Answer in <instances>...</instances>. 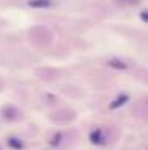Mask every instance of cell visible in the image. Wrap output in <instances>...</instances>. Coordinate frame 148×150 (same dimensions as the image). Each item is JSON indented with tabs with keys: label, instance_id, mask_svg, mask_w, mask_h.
<instances>
[{
	"label": "cell",
	"instance_id": "obj_1",
	"mask_svg": "<svg viewBox=\"0 0 148 150\" xmlns=\"http://www.w3.org/2000/svg\"><path fill=\"white\" fill-rule=\"evenodd\" d=\"M89 139H91V142H93V144H96V145L105 144V137H104V134H102L100 129H94L93 133L89 134Z\"/></svg>",
	"mask_w": 148,
	"mask_h": 150
},
{
	"label": "cell",
	"instance_id": "obj_2",
	"mask_svg": "<svg viewBox=\"0 0 148 150\" xmlns=\"http://www.w3.org/2000/svg\"><path fill=\"white\" fill-rule=\"evenodd\" d=\"M29 6H32V8H48V6L53 5L51 0H29Z\"/></svg>",
	"mask_w": 148,
	"mask_h": 150
},
{
	"label": "cell",
	"instance_id": "obj_3",
	"mask_svg": "<svg viewBox=\"0 0 148 150\" xmlns=\"http://www.w3.org/2000/svg\"><path fill=\"white\" fill-rule=\"evenodd\" d=\"M128 99H129L128 94H119L113 102H110V109H118V107L124 105L126 102H128Z\"/></svg>",
	"mask_w": 148,
	"mask_h": 150
},
{
	"label": "cell",
	"instance_id": "obj_4",
	"mask_svg": "<svg viewBox=\"0 0 148 150\" xmlns=\"http://www.w3.org/2000/svg\"><path fill=\"white\" fill-rule=\"evenodd\" d=\"M108 66L113 67V69H116V70H126L128 69V64L123 62V61H119V59H110L108 61Z\"/></svg>",
	"mask_w": 148,
	"mask_h": 150
},
{
	"label": "cell",
	"instance_id": "obj_5",
	"mask_svg": "<svg viewBox=\"0 0 148 150\" xmlns=\"http://www.w3.org/2000/svg\"><path fill=\"white\" fill-rule=\"evenodd\" d=\"M8 144L11 145L13 149H18V150H21V149H22V142H21V141H18L16 137H11V139H8Z\"/></svg>",
	"mask_w": 148,
	"mask_h": 150
},
{
	"label": "cell",
	"instance_id": "obj_6",
	"mask_svg": "<svg viewBox=\"0 0 148 150\" xmlns=\"http://www.w3.org/2000/svg\"><path fill=\"white\" fill-rule=\"evenodd\" d=\"M61 141H62V134L61 133H58V134H54V137H53V141H51V145H58V144H61Z\"/></svg>",
	"mask_w": 148,
	"mask_h": 150
},
{
	"label": "cell",
	"instance_id": "obj_7",
	"mask_svg": "<svg viewBox=\"0 0 148 150\" xmlns=\"http://www.w3.org/2000/svg\"><path fill=\"white\" fill-rule=\"evenodd\" d=\"M121 3H128V5H134V3H137L139 0H119Z\"/></svg>",
	"mask_w": 148,
	"mask_h": 150
},
{
	"label": "cell",
	"instance_id": "obj_8",
	"mask_svg": "<svg viewBox=\"0 0 148 150\" xmlns=\"http://www.w3.org/2000/svg\"><path fill=\"white\" fill-rule=\"evenodd\" d=\"M142 21H143V23H147V21H148V16H147V11H142Z\"/></svg>",
	"mask_w": 148,
	"mask_h": 150
}]
</instances>
